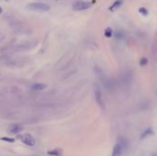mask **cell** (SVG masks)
<instances>
[{"instance_id":"cell-1","label":"cell","mask_w":157,"mask_h":156,"mask_svg":"<svg viewBox=\"0 0 157 156\" xmlns=\"http://www.w3.org/2000/svg\"><path fill=\"white\" fill-rule=\"evenodd\" d=\"M27 9L30 10H33V11H40V12H46L51 9V7H50L48 4L45 3H30L27 6Z\"/></svg>"},{"instance_id":"cell-2","label":"cell","mask_w":157,"mask_h":156,"mask_svg":"<svg viewBox=\"0 0 157 156\" xmlns=\"http://www.w3.org/2000/svg\"><path fill=\"white\" fill-rule=\"evenodd\" d=\"M19 139L24 144H26L27 146H30V147H32L35 145L36 143V141L34 137L32 136L30 134H22L19 136Z\"/></svg>"},{"instance_id":"cell-3","label":"cell","mask_w":157,"mask_h":156,"mask_svg":"<svg viewBox=\"0 0 157 156\" xmlns=\"http://www.w3.org/2000/svg\"><path fill=\"white\" fill-rule=\"evenodd\" d=\"M91 7V3L89 2H85V1H78L76 2L74 4L73 6V9L74 10H85V9H87Z\"/></svg>"},{"instance_id":"cell-4","label":"cell","mask_w":157,"mask_h":156,"mask_svg":"<svg viewBox=\"0 0 157 156\" xmlns=\"http://www.w3.org/2000/svg\"><path fill=\"white\" fill-rule=\"evenodd\" d=\"M22 130H23V127L20 124H18V123L10 125V127L8 128V131H9L11 134H18L19 132H21Z\"/></svg>"},{"instance_id":"cell-5","label":"cell","mask_w":157,"mask_h":156,"mask_svg":"<svg viewBox=\"0 0 157 156\" xmlns=\"http://www.w3.org/2000/svg\"><path fill=\"white\" fill-rule=\"evenodd\" d=\"M121 151H122V146L121 143L115 144V146L113 147V151H112V156H121Z\"/></svg>"},{"instance_id":"cell-6","label":"cell","mask_w":157,"mask_h":156,"mask_svg":"<svg viewBox=\"0 0 157 156\" xmlns=\"http://www.w3.org/2000/svg\"><path fill=\"white\" fill-rule=\"evenodd\" d=\"M45 87H46V85L41 83H35L30 85V88L32 90H35V91H40V90H43Z\"/></svg>"},{"instance_id":"cell-7","label":"cell","mask_w":157,"mask_h":156,"mask_svg":"<svg viewBox=\"0 0 157 156\" xmlns=\"http://www.w3.org/2000/svg\"><path fill=\"white\" fill-rule=\"evenodd\" d=\"M95 94H96V100L98 103V105L103 106V100H102V94L99 88H96V91H95Z\"/></svg>"},{"instance_id":"cell-8","label":"cell","mask_w":157,"mask_h":156,"mask_svg":"<svg viewBox=\"0 0 157 156\" xmlns=\"http://www.w3.org/2000/svg\"><path fill=\"white\" fill-rule=\"evenodd\" d=\"M49 155H52V156H62L63 155V150L60 149V148H55L52 151H48L47 153Z\"/></svg>"},{"instance_id":"cell-9","label":"cell","mask_w":157,"mask_h":156,"mask_svg":"<svg viewBox=\"0 0 157 156\" xmlns=\"http://www.w3.org/2000/svg\"><path fill=\"white\" fill-rule=\"evenodd\" d=\"M121 4H122V0H117L112 6H111L110 7V10H113V9H118V7H119L121 6Z\"/></svg>"},{"instance_id":"cell-10","label":"cell","mask_w":157,"mask_h":156,"mask_svg":"<svg viewBox=\"0 0 157 156\" xmlns=\"http://www.w3.org/2000/svg\"><path fill=\"white\" fill-rule=\"evenodd\" d=\"M105 36L106 37H109V38L112 36V30H111L110 28H107V30H105Z\"/></svg>"},{"instance_id":"cell-11","label":"cell","mask_w":157,"mask_h":156,"mask_svg":"<svg viewBox=\"0 0 157 156\" xmlns=\"http://www.w3.org/2000/svg\"><path fill=\"white\" fill-rule=\"evenodd\" d=\"M1 139H2V141H7V142H15V139H13V138L2 137Z\"/></svg>"},{"instance_id":"cell-12","label":"cell","mask_w":157,"mask_h":156,"mask_svg":"<svg viewBox=\"0 0 157 156\" xmlns=\"http://www.w3.org/2000/svg\"><path fill=\"white\" fill-rule=\"evenodd\" d=\"M152 132V130L151 129H148V130H146L143 132V134L142 135V138H145L146 136H148V135H150Z\"/></svg>"},{"instance_id":"cell-13","label":"cell","mask_w":157,"mask_h":156,"mask_svg":"<svg viewBox=\"0 0 157 156\" xmlns=\"http://www.w3.org/2000/svg\"><path fill=\"white\" fill-rule=\"evenodd\" d=\"M148 63V60L146 58H142V60L140 61V66H143V65H146Z\"/></svg>"},{"instance_id":"cell-14","label":"cell","mask_w":157,"mask_h":156,"mask_svg":"<svg viewBox=\"0 0 157 156\" xmlns=\"http://www.w3.org/2000/svg\"><path fill=\"white\" fill-rule=\"evenodd\" d=\"M140 12V14H143V15H147L148 13H147V10L145 9H140V10H139Z\"/></svg>"},{"instance_id":"cell-15","label":"cell","mask_w":157,"mask_h":156,"mask_svg":"<svg viewBox=\"0 0 157 156\" xmlns=\"http://www.w3.org/2000/svg\"><path fill=\"white\" fill-rule=\"evenodd\" d=\"M0 13H2V9L0 7Z\"/></svg>"}]
</instances>
